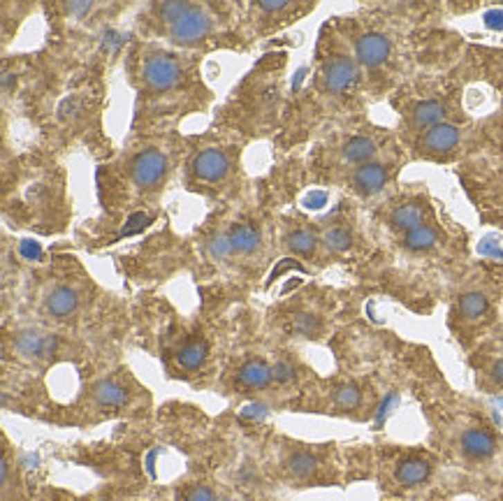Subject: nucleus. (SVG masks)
Here are the masks:
<instances>
[{
  "label": "nucleus",
  "instance_id": "nucleus-1",
  "mask_svg": "<svg viewBox=\"0 0 503 501\" xmlns=\"http://www.w3.org/2000/svg\"><path fill=\"white\" fill-rule=\"evenodd\" d=\"M165 167H167V161H165L161 151H154V149L144 151L132 163V179H135V183H140V186H154L163 176Z\"/></svg>",
  "mask_w": 503,
  "mask_h": 501
},
{
  "label": "nucleus",
  "instance_id": "nucleus-2",
  "mask_svg": "<svg viewBox=\"0 0 503 501\" xmlns=\"http://www.w3.org/2000/svg\"><path fill=\"white\" fill-rule=\"evenodd\" d=\"M207 30H209V17L202 10L190 8L186 15L172 26V37L176 42H195V39L207 35Z\"/></svg>",
  "mask_w": 503,
  "mask_h": 501
},
{
  "label": "nucleus",
  "instance_id": "nucleus-3",
  "mask_svg": "<svg viewBox=\"0 0 503 501\" xmlns=\"http://www.w3.org/2000/svg\"><path fill=\"white\" fill-rule=\"evenodd\" d=\"M144 79L154 89H170L179 79V65L170 56H154L144 65Z\"/></svg>",
  "mask_w": 503,
  "mask_h": 501
},
{
  "label": "nucleus",
  "instance_id": "nucleus-4",
  "mask_svg": "<svg viewBox=\"0 0 503 501\" xmlns=\"http://www.w3.org/2000/svg\"><path fill=\"white\" fill-rule=\"evenodd\" d=\"M325 86L332 93H339V91H346L353 79L357 77V68L355 63L350 61L348 56H334L332 61L325 65Z\"/></svg>",
  "mask_w": 503,
  "mask_h": 501
},
{
  "label": "nucleus",
  "instance_id": "nucleus-5",
  "mask_svg": "<svg viewBox=\"0 0 503 501\" xmlns=\"http://www.w3.org/2000/svg\"><path fill=\"white\" fill-rule=\"evenodd\" d=\"M390 56V39L381 33H367L357 39V58L364 65H381Z\"/></svg>",
  "mask_w": 503,
  "mask_h": 501
},
{
  "label": "nucleus",
  "instance_id": "nucleus-6",
  "mask_svg": "<svg viewBox=\"0 0 503 501\" xmlns=\"http://www.w3.org/2000/svg\"><path fill=\"white\" fill-rule=\"evenodd\" d=\"M193 167H195L197 176H202V179H207V181H216L228 172V158H225L223 151L207 149L193 161Z\"/></svg>",
  "mask_w": 503,
  "mask_h": 501
},
{
  "label": "nucleus",
  "instance_id": "nucleus-7",
  "mask_svg": "<svg viewBox=\"0 0 503 501\" xmlns=\"http://www.w3.org/2000/svg\"><path fill=\"white\" fill-rule=\"evenodd\" d=\"M494 437L487 430H480V427H471L461 434V450H464L468 457L475 459H485L494 453Z\"/></svg>",
  "mask_w": 503,
  "mask_h": 501
},
{
  "label": "nucleus",
  "instance_id": "nucleus-8",
  "mask_svg": "<svg viewBox=\"0 0 503 501\" xmlns=\"http://www.w3.org/2000/svg\"><path fill=\"white\" fill-rule=\"evenodd\" d=\"M385 179H387V170L383 167V165L367 163V165H362V167L355 172L353 183H355V188L360 190V193L372 195V193H376V190L383 188Z\"/></svg>",
  "mask_w": 503,
  "mask_h": 501
},
{
  "label": "nucleus",
  "instance_id": "nucleus-9",
  "mask_svg": "<svg viewBox=\"0 0 503 501\" xmlns=\"http://www.w3.org/2000/svg\"><path fill=\"white\" fill-rule=\"evenodd\" d=\"M457 142H459V130L450 123H439L425 133V147L429 151H436V154L455 149Z\"/></svg>",
  "mask_w": 503,
  "mask_h": 501
},
{
  "label": "nucleus",
  "instance_id": "nucleus-10",
  "mask_svg": "<svg viewBox=\"0 0 503 501\" xmlns=\"http://www.w3.org/2000/svg\"><path fill=\"white\" fill-rule=\"evenodd\" d=\"M429 471H432V466H429L425 459L406 457L399 464V469H396V480H399L401 485H418L422 480H427Z\"/></svg>",
  "mask_w": 503,
  "mask_h": 501
},
{
  "label": "nucleus",
  "instance_id": "nucleus-11",
  "mask_svg": "<svg viewBox=\"0 0 503 501\" xmlns=\"http://www.w3.org/2000/svg\"><path fill=\"white\" fill-rule=\"evenodd\" d=\"M443 116H446V107L439 100H425L413 109V121L418 128H434L443 121Z\"/></svg>",
  "mask_w": 503,
  "mask_h": 501
},
{
  "label": "nucleus",
  "instance_id": "nucleus-12",
  "mask_svg": "<svg viewBox=\"0 0 503 501\" xmlns=\"http://www.w3.org/2000/svg\"><path fill=\"white\" fill-rule=\"evenodd\" d=\"M422 219H425V212H422V207H420V204H415V202L401 204V207H396L394 214H392V223L396 228L406 230V233H408V230H415V228L425 226Z\"/></svg>",
  "mask_w": 503,
  "mask_h": 501
},
{
  "label": "nucleus",
  "instance_id": "nucleus-13",
  "mask_svg": "<svg viewBox=\"0 0 503 501\" xmlns=\"http://www.w3.org/2000/svg\"><path fill=\"white\" fill-rule=\"evenodd\" d=\"M271 379V369L260 360H250L239 369V381L248 388H262Z\"/></svg>",
  "mask_w": 503,
  "mask_h": 501
},
{
  "label": "nucleus",
  "instance_id": "nucleus-14",
  "mask_svg": "<svg viewBox=\"0 0 503 501\" xmlns=\"http://www.w3.org/2000/svg\"><path fill=\"white\" fill-rule=\"evenodd\" d=\"M77 293L70 288H56L54 293L49 295L47 300V309L54 316H68L77 309Z\"/></svg>",
  "mask_w": 503,
  "mask_h": 501
},
{
  "label": "nucleus",
  "instance_id": "nucleus-15",
  "mask_svg": "<svg viewBox=\"0 0 503 501\" xmlns=\"http://www.w3.org/2000/svg\"><path fill=\"white\" fill-rule=\"evenodd\" d=\"M343 154H346V161H350V163L367 165V161H372L376 156V144H374V140H369V137H353V140H348Z\"/></svg>",
  "mask_w": 503,
  "mask_h": 501
},
{
  "label": "nucleus",
  "instance_id": "nucleus-16",
  "mask_svg": "<svg viewBox=\"0 0 503 501\" xmlns=\"http://www.w3.org/2000/svg\"><path fill=\"white\" fill-rule=\"evenodd\" d=\"M95 399L104 406H121L128 401V392L118 383H114V381H102L95 388Z\"/></svg>",
  "mask_w": 503,
  "mask_h": 501
},
{
  "label": "nucleus",
  "instance_id": "nucleus-17",
  "mask_svg": "<svg viewBox=\"0 0 503 501\" xmlns=\"http://www.w3.org/2000/svg\"><path fill=\"white\" fill-rule=\"evenodd\" d=\"M204 358H207V344L204 341H190L179 351L176 360L183 369H197L202 367Z\"/></svg>",
  "mask_w": 503,
  "mask_h": 501
},
{
  "label": "nucleus",
  "instance_id": "nucleus-18",
  "mask_svg": "<svg viewBox=\"0 0 503 501\" xmlns=\"http://www.w3.org/2000/svg\"><path fill=\"white\" fill-rule=\"evenodd\" d=\"M403 244H406V248H410V250H427L436 244V230L429 226L408 230L406 237H403Z\"/></svg>",
  "mask_w": 503,
  "mask_h": 501
},
{
  "label": "nucleus",
  "instance_id": "nucleus-19",
  "mask_svg": "<svg viewBox=\"0 0 503 501\" xmlns=\"http://www.w3.org/2000/svg\"><path fill=\"white\" fill-rule=\"evenodd\" d=\"M230 239H232V246L241 253H248V250L257 248L260 244V233L253 226H237L232 233H230Z\"/></svg>",
  "mask_w": 503,
  "mask_h": 501
},
{
  "label": "nucleus",
  "instance_id": "nucleus-20",
  "mask_svg": "<svg viewBox=\"0 0 503 501\" xmlns=\"http://www.w3.org/2000/svg\"><path fill=\"white\" fill-rule=\"evenodd\" d=\"M15 346L21 355H37V358H44V337H39V334L33 332V329H26V332L19 334Z\"/></svg>",
  "mask_w": 503,
  "mask_h": 501
},
{
  "label": "nucleus",
  "instance_id": "nucleus-21",
  "mask_svg": "<svg viewBox=\"0 0 503 501\" xmlns=\"http://www.w3.org/2000/svg\"><path fill=\"white\" fill-rule=\"evenodd\" d=\"M459 311L466 316V318H478L487 311V300L482 293H466L464 298L459 300Z\"/></svg>",
  "mask_w": 503,
  "mask_h": 501
},
{
  "label": "nucleus",
  "instance_id": "nucleus-22",
  "mask_svg": "<svg viewBox=\"0 0 503 501\" xmlns=\"http://www.w3.org/2000/svg\"><path fill=\"white\" fill-rule=\"evenodd\" d=\"M288 246L297 250V253L309 255V253H313V248H315V237L307 233V230H295V233L288 237Z\"/></svg>",
  "mask_w": 503,
  "mask_h": 501
},
{
  "label": "nucleus",
  "instance_id": "nucleus-23",
  "mask_svg": "<svg viewBox=\"0 0 503 501\" xmlns=\"http://www.w3.org/2000/svg\"><path fill=\"white\" fill-rule=\"evenodd\" d=\"M315 466H318V462L307 453H297L290 457V473H295V476H300V478L311 476V473L315 471Z\"/></svg>",
  "mask_w": 503,
  "mask_h": 501
},
{
  "label": "nucleus",
  "instance_id": "nucleus-24",
  "mask_svg": "<svg viewBox=\"0 0 503 501\" xmlns=\"http://www.w3.org/2000/svg\"><path fill=\"white\" fill-rule=\"evenodd\" d=\"M325 244L332 250H346V248H350V244H353V237H350V233H346V230L334 228L325 235Z\"/></svg>",
  "mask_w": 503,
  "mask_h": 501
},
{
  "label": "nucleus",
  "instance_id": "nucleus-25",
  "mask_svg": "<svg viewBox=\"0 0 503 501\" xmlns=\"http://www.w3.org/2000/svg\"><path fill=\"white\" fill-rule=\"evenodd\" d=\"M188 10L190 8L186 3H163V5H158V15H161L165 21H172V24H176Z\"/></svg>",
  "mask_w": 503,
  "mask_h": 501
},
{
  "label": "nucleus",
  "instance_id": "nucleus-26",
  "mask_svg": "<svg viewBox=\"0 0 503 501\" xmlns=\"http://www.w3.org/2000/svg\"><path fill=\"white\" fill-rule=\"evenodd\" d=\"M232 239H230V235H218L216 239H211L209 244V253L214 255V258H225V255H230V250H232Z\"/></svg>",
  "mask_w": 503,
  "mask_h": 501
},
{
  "label": "nucleus",
  "instance_id": "nucleus-27",
  "mask_svg": "<svg viewBox=\"0 0 503 501\" xmlns=\"http://www.w3.org/2000/svg\"><path fill=\"white\" fill-rule=\"evenodd\" d=\"M336 401H339V406L353 408V406H357V401H360V390H357L355 385L341 388V390L336 392Z\"/></svg>",
  "mask_w": 503,
  "mask_h": 501
},
{
  "label": "nucleus",
  "instance_id": "nucleus-28",
  "mask_svg": "<svg viewBox=\"0 0 503 501\" xmlns=\"http://www.w3.org/2000/svg\"><path fill=\"white\" fill-rule=\"evenodd\" d=\"M183 501H214V494H211L209 487L197 485V487H190L186 492V497H183Z\"/></svg>",
  "mask_w": 503,
  "mask_h": 501
},
{
  "label": "nucleus",
  "instance_id": "nucleus-29",
  "mask_svg": "<svg viewBox=\"0 0 503 501\" xmlns=\"http://www.w3.org/2000/svg\"><path fill=\"white\" fill-rule=\"evenodd\" d=\"M290 376H293V369H290V365L288 362H276L274 367H271V379L274 381H288Z\"/></svg>",
  "mask_w": 503,
  "mask_h": 501
},
{
  "label": "nucleus",
  "instance_id": "nucleus-30",
  "mask_svg": "<svg viewBox=\"0 0 503 501\" xmlns=\"http://www.w3.org/2000/svg\"><path fill=\"white\" fill-rule=\"evenodd\" d=\"M295 327L300 329V332H304V334H313L318 329V320L311 318V316H300L297 322H295Z\"/></svg>",
  "mask_w": 503,
  "mask_h": 501
},
{
  "label": "nucleus",
  "instance_id": "nucleus-31",
  "mask_svg": "<svg viewBox=\"0 0 503 501\" xmlns=\"http://www.w3.org/2000/svg\"><path fill=\"white\" fill-rule=\"evenodd\" d=\"M260 8H262V10H267V12H276V10H283V8H286V0H262Z\"/></svg>",
  "mask_w": 503,
  "mask_h": 501
},
{
  "label": "nucleus",
  "instance_id": "nucleus-32",
  "mask_svg": "<svg viewBox=\"0 0 503 501\" xmlns=\"http://www.w3.org/2000/svg\"><path fill=\"white\" fill-rule=\"evenodd\" d=\"M492 379H494L499 385H503V360L494 362V367H492Z\"/></svg>",
  "mask_w": 503,
  "mask_h": 501
},
{
  "label": "nucleus",
  "instance_id": "nucleus-33",
  "mask_svg": "<svg viewBox=\"0 0 503 501\" xmlns=\"http://www.w3.org/2000/svg\"><path fill=\"white\" fill-rule=\"evenodd\" d=\"M91 5H70V10H75V12H86Z\"/></svg>",
  "mask_w": 503,
  "mask_h": 501
},
{
  "label": "nucleus",
  "instance_id": "nucleus-34",
  "mask_svg": "<svg viewBox=\"0 0 503 501\" xmlns=\"http://www.w3.org/2000/svg\"><path fill=\"white\" fill-rule=\"evenodd\" d=\"M223 501H232V499H223Z\"/></svg>",
  "mask_w": 503,
  "mask_h": 501
}]
</instances>
